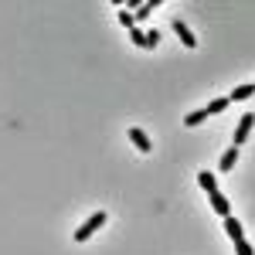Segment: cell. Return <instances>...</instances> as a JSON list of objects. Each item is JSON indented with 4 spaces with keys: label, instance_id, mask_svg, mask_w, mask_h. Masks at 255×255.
<instances>
[{
    "label": "cell",
    "instance_id": "cell-1",
    "mask_svg": "<svg viewBox=\"0 0 255 255\" xmlns=\"http://www.w3.org/2000/svg\"><path fill=\"white\" fill-rule=\"evenodd\" d=\"M102 225H106V211H96V215H92V218H89V221L79 228V232H75V242H89V238H92V232H99Z\"/></svg>",
    "mask_w": 255,
    "mask_h": 255
},
{
    "label": "cell",
    "instance_id": "cell-2",
    "mask_svg": "<svg viewBox=\"0 0 255 255\" xmlns=\"http://www.w3.org/2000/svg\"><path fill=\"white\" fill-rule=\"evenodd\" d=\"M252 123H255V113H245V116H242V123H238V129H235V146H242V143H245V139H249V133H252Z\"/></svg>",
    "mask_w": 255,
    "mask_h": 255
},
{
    "label": "cell",
    "instance_id": "cell-3",
    "mask_svg": "<svg viewBox=\"0 0 255 255\" xmlns=\"http://www.w3.org/2000/svg\"><path fill=\"white\" fill-rule=\"evenodd\" d=\"M129 139L136 143V150H143V153H150V146H153V143H150V136H146L139 126H133V129H129Z\"/></svg>",
    "mask_w": 255,
    "mask_h": 255
},
{
    "label": "cell",
    "instance_id": "cell-4",
    "mask_svg": "<svg viewBox=\"0 0 255 255\" xmlns=\"http://www.w3.org/2000/svg\"><path fill=\"white\" fill-rule=\"evenodd\" d=\"M174 31H177V38L184 41L187 48H194V44H197V38H194V34H191V27H187L184 20H174Z\"/></svg>",
    "mask_w": 255,
    "mask_h": 255
},
{
    "label": "cell",
    "instance_id": "cell-5",
    "mask_svg": "<svg viewBox=\"0 0 255 255\" xmlns=\"http://www.w3.org/2000/svg\"><path fill=\"white\" fill-rule=\"evenodd\" d=\"M211 208H215V211H218L221 218H228V215H232V204H228V197L221 194V191H218V194H211Z\"/></svg>",
    "mask_w": 255,
    "mask_h": 255
},
{
    "label": "cell",
    "instance_id": "cell-6",
    "mask_svg": "<svg viewBox=\"0 0 255 255\" xmlns=\"http://www.w3.org/2000/svg\"><path fill=\"white\" fill-rule=\"evenodd\" d=\"M235 160H238V146H228V150L221 153V160H218V167H221V170L228 174V170L235 167Z\"/></svg>",
    "mask_w": 255,
    "mask_h": 255
},
{
    "label": "cell",
    "instance_id": "cell-7",
    "mask_svg": "<svg viewBox=\"0 0 255 255\" xmlns=\"http://www.w3.org/2000/svg\"><path fill=\"white\" fill-rule=\"evenodd\" d=\"M197 184L208 191V194H218V180H215V174H208V170H201V177H197Z\"/></svg>",
    "mask_w": 255,
    "mask_h": 255
},
{
    "label": "cell",
    "instance_id": "cell-8",
    "mask_svg": "<svg viewBox=\"0 0 255 255\" xmlns=\"http://www.w3.org/2000/svg\"><path fill=\"white\" fill-rule=\"evenodd\" d=\"M252 92H255V82H249V85H238V89H235V92H232L228 99H232V102H245V99L252 96Z\"/></svg>",
    "mask_w": 255,
    "mask_h": 255
},
{
    "label": "cell",
    "instance_id": "cell-9",
    "mask_svg": "<svg viewBox=\"0 0 255 255\" xmlns=\"http://www.w3.org/2000/svg\"><path fill=\"white\" fill-rule=\"evenodd\" d=\"M225 232H228V235L235 238V242H238V238H245V235H242V225H238V221H235V218H232V215L225 218Z\"/></svg>",
    "mask_w": 255,
    "mask_h": 255
},
{
    "label": "cell",
    "instance_id": "cell-10",
    "mask_svg": "<svg viewBox=\"0 0 255 255\" xmlns=\"http://www.w3.org/2000/svg\"><path fill=\"white\" fill-rule=\"evenodd\" d=\"M204 119H208V109H197V113H187L184 123H187V126H197V123H204Z\"/></svg>",
    "mask_w": 255,
    "mask_h": 255
},
{
    "label": "cell",
    "instance_id": "cell-11",
    "mask_svg": "<svg viewBox=\"0 0 255 255\" xmlns=\"http://www.w3.org/2000/svg\"><path fill=\"white\" fill-rule=\"evenodd\" d=\"M129 38H133V44H136V48H146V34H143L139 27H133V31H129Z\"/></svg>",
    "mask_w": 255,
    "mask_h": 255
},
{
    "label": "cell",
    "instance_id": "cell-12",
    "mask_svg": "<svg viewBox=\"0 0 255 255\" xmlns=\"http://www.w3.org/2000/svg\"><path fill=\"white\" fill-rule=\"evenodd\" d=\"M228 102H232V99H215V102L208 106V116H211V113H221V109H228Z\"/></svg>",
    "mask_w": 255,
    "mask_h": 255
},
{
    "label": "cell",
    "instance_id": "cell-13",
    "mask_svg": "<svg viewBox=\"0 0 255 255\" xmlns=\"http://www.w3.org/2000/svg\"><path fill=\"white\" fill-rule=\"evenodd\" d=\"M119 20H123V27H129V31L136 27V17H133L129 10H119Z\"/></svg>",
    "mask_w": 255,
    "mask_h": 255
},
{
    "label": "cell",
    "instance_id": "cell-14",
    "mask_svg": "<svg viewBox=\"0 0 255 255\" xmlns=\"http://www.w3.org/2000/svg\"><path fill=\"white\" fill-rule=\"evenodd\" d=\"M235 252H238V255H255V252H252V245H249L245 238H238V242H235Z\"/></svg>",
    "mask_w": 255,
    "mask_h": 255
},
{
    "label": "cell",
    "instance_id": "cell-15",
    "mask_svg": "<svg viewBox=\"0 0 255 255\" xmlns=\"http://www.w3.org/2000/svg\"><path fill=\"white\" fill-rule=\"evenodd\" d=\"M160 44V31H146V48H157Z\"/></svg>",
    "mask_w": 255,
    "mask_h": 255
}]
</instances>
